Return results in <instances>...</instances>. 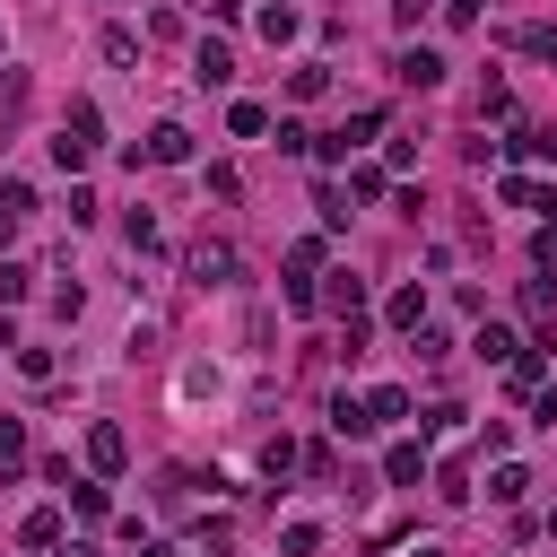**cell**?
<instances>
[{
  "mask_svg": "<svg viewBox=\"0 0 557 557\" xmlns=\"http://www.w3.org/2000/svg\"><path fill=\"white\" fill-rule=\"evenodd\" d=\"M322 87H331V70H322V61H305V70H287V96H296V104H313Z\"/></svg>",
  "mask_w": 557,
  "mask_h": 557,
  "instance_id": "2e32d148",
  "label": "cell"
},
{
  "mask_svg": "<svg viewBox=\"0 0 557 557\" xmlns=\"http://www.w3.org/2000/svg\"><path fill=\"white\" fill-rule=\"evenodd\" d=\"M139 157H148V165H183V157H191V131H183V122H157V131L139 139Z\"/></svg>",
  "mask_w": 557,
  "mask_h": 557,
  "instance_id": "3957f363",
  "label": "cell"
},
{
  "mask_svg": "<svg viewBox=\"0 0 557 557\" xmlns=\"http://www.w3.org/2000/svg\"><path fill=\"white\" fill-rule=\"evenodd\" d=\"M278 548H287V557H313V548H322V531H313V522H287V531H278Z\"/></svg>",
  "mask_w": 557,
  "mask_h": 557,
  "instance_id": "603a6c76",
  "label": "cell"
},
{
  "mask_svg": "<svg viewBox=\"0 0 557 557\" xmlns=\"http://www.w3.org/2000/svg\"><path fill=\"white\" fill-rule=\"evenodd\" d=\"M383 479H392V487H418V479H426V444H392V453H383Z\"/></svg>",
  "mask_w": 557,
  "mask_h": 557,
  "instance_id": "8992f818",
  "label": "cell"
},
{
  "mask_svg": "<svg viewBox=\"0 0 557 557\" xmlns=\"http://www.w3.org/2000/svg\"><path fill=\"white\" fill-rule=\"evenodd\" d=\"M435 496H444V505H461V496H470V470H461V461H444V470H435Z\"/></svg>",
  "mask_w": 557,
  "mask_h": 557,
  "instance_id": "7402d4cb",
  "label": "cell"
},
{
  "mask_svg": "<svg viewBox=\"0 0 557 557\" xmlns=\"http://www.w3.org/2000/svg\"><path fill=\"white\" fill-rule=\"evenodd\" d=\"M122 461H131V435H122L113 418H96V426H87V470H96V479H113Z\"/></svg>",
  "mask_w": 557,
  "mask_h": 557,
  "instance_id": "6da1fadb",
  "label": "cell"
},
{
  "mask_svg": "<svg viewBox=\"0 0 557 557\" xmlns=\"http://www.w3.org/2000/svg\"><path fill=\"white\" fill-rule=\"evenodd\" d=\"M296 26H305V17H296L287 0H278V9H261V35H270V44H296Z\"/></svg>",
  "mask_w": 557,
  "mask_h": 557,
  "instance_id": "ac0fdd59",
  "label": "cell"
},
{
  "mask_svg": "<svg viewBox=\"0 0 557 557\" xmlns=\"http://www.w3.org/2000/svg\"><path fill=\"white\" fill-rule=\"evenodd\" d=\"M418 557H444V548H418Z\"/></svg>",
  "mask_w": 557,
  "mask_h": 557,
  "instance_id": "1f68e13d",
  "label": "cell"
},
{
  "mask_svg": "<svg viewBox=\"0 0 557 557\" xmlns=\"http://www.w3.org/2000/svg\"><path fill=\"white\" fill-rule=\"evenodd\" d=\"M17 374L26 383H52V348H17Z\"/></svg>",
  "mask_w": 557,
  "mask_h": 557,
  "instance_id": "d4e9b609",
  "label": "cell"
},
{
  "mask_svg": "<svg viewBox=\"0 0 557 557\" xmlns=\"http://www.w3.org/2000/svg\"><path fill=\"white\" fill-rule=\"evenodd\" d=\"M0 52H9V44H0Z\"/></svg>",
  "mask_w": 557,
  "mask_h": 557,
  "instance_id": "d6a6232c",
  "label": "cell"
},
{
  "mask_svg": "<svg viewBox=\"0 0 557 557\" xmlns=\"http://www.w3.org/2000/svg\"><path fill=\"white\" fill-rule=\"evenodd\" d=\"M522 487H531V470H522V461H496V479H487V496H496V505H522Z\"/></svg>",
  "mask_w": 557,
  "mask_h": 557,
  "instance_id": "5bb4252c",
  "label": "cell"
},
{
  "mask_svg": "<svg viewBox=\"0 0 557 557\" xmlns=\"http://www.w3.org/2000/svg\"><path fill=\"white\" fill-rule=\"evenodd\" d=\"M366 409H374V426H392V418H409V392H400V383H374Z\"/></svg>",
  "mask_w": 557,
  "mask_h": 557,
  "instance_id": "4fadbf2b",
  "label": "cell"
},
{
  "mask_svg": "<svg viewBox=\"0 0 557 557\" xmlns=\"http://www.w3.org/2000/svg\"><path fill=\"white\" fill-rule=\"evenodd\" d=\"M331 435H348V444H357V435H374V409L339 392V400H331Z\"/></svg>",
  "mask_w": 557,
  "mask_h": 557,
  "instance_id": "ba28073f",
  "label": "cell"
},
{
  "mask_svg": "<svg viewBox=\"0 0 557 557\" xmlns=\"http://www.w3.org/2000/svg\"><path fill=\"white\" fill-rule=\"evenodd\" d=\"M470 348H479V357H496V366H513V357H522V339H513V331H505V322H487V331H479V339H470Z\"/></svg>",
  "mask_w": 557,
  "mask_h": 557,
  "instance_id": "7c38bea8",
  "label": "cell"
},
{
  "mask_svg": "<svg viewBox=\"0 0 557 557\" xmlns=\"http://www.w3.org/2000/svg\"><path fill=\"white\" fill-rule=\"evenodd\" d=\"M444 17L453 26H479V0H444Z\"/></svg>",
  "mask_w": 557,
  "mask_h": 557,
  "instance_id": "f1b7e54d",
  "label": "cell"
},
{
  "mask_svg": "<svg viewBox=\"0 0 557 557\" xmlns=\"http://www.w3.org/2000/svg\"><path fill=\"white\" fill-rule=\"evenodd\" d=\"M392 70H400V78H409V87H444V61H435V52H426V44H409V52H400V61H392Z\"/></svg>",
  "mask_w": 557,
  "mask_h": 557,
  "instance_id": "52a82bcc",
  "label": "cell"
},
{
  "mask_svg": "<svg viewBox=\"0 0 557 557\" xmlns=\"http://www.w3.org/2000/svg\"><path fill=\"white\" fill-rule=\"evenodd\" d=\"M191 78H200V87H226V78H235V52L200 35V52H191Z\"/></svg>",
  "mask_w": 557,
  "mask_h": 557,
  "instance_id": "5b68a950",
  "label": "cell"
},
{
  "mask_svg": "<svg viewBox=\"0 0 557 557\" xmlns=\"http://www.w3.org/2000/svg\"><path fill=\"white\" fill-rule=\"evenodd\" d=\"M226 122H235V139H261V131H270V113H261V104H235Z\"/></svg>",
  "mask_w": 557,
  "mask_h": 557,
  "instance_id": "cb8c5ba5",
  "label": "cell"
},
{
  "mask_svg": "<svg viewBox=\"0 0 557 557\" xmlns=\"http://www.w3.org/2000/svg\"><path fill=\"white\" fill-rule=\"evenodd\" d=\"M52 157H61V165H70V174H78V165H87V157H96V139H78V131H61V139H52Z\"/></svg>",
  "mask_w": 557,
  "mask_h": 557,
  "instance_id": "44dd1931",
  "label": "cell"
},
{
  "mask_svg": "<svg viewBox=\"0 0 557 557\" xmlns=\"http://www.w3.org/2000/svg\"><path fill=\"white\" fill-rule=\"evenodd\" d=\"M322 305H331L339 322H348V313H366V278H357V270H331V278H322Z\"/></svg>",
  "mask_w": 557,
  "mask_h": 557,
  "instance_id": "277c9868",
  "label": "cell"
},
{
  "mask_svg": "<svg viewBox=\"0 0 557 557\" xmlns=\"http://www.w3.org/2000/svg\"><path fill=\"white\" fill-rule=\"evenodd\" d=\"M61 557H104V548H96V540H70V548H61Z\"/></svg>",
  "mask_w": 557,
  "mask_h": 557,
  "instance_id": "f546056e",
  "label": "cell"
},
{
  "mask_svg": "<svg viewBox=\"0 0 557 557\" xmlns=\"http://www.w3.org/2000/svg\"><path fill=\"white\" fill-rule=\"evenodd\" d=\"M17 453H26V426H17V418H0V461H17Z\"/></svg>",
  "mask_w": 557,
  "mask_h": 557,
  "instance_id": "4316f807",
  "label": "cell"
},
{
  "mask_svg": "<svg viewBox=\"0 0 557 557\" xmlns=\"http://www.w3.org/2000/svg\"><path fill=\"white\" fill-rule=\"evenodd\" d=\"M505 200H513V209H540V218L557 209V191H548V183H531V174H505Z\"/></svg>",
  "mask_w": 557,
  "mask_h": 557,
  "instance_id": "9c48e42d",
  "label": "cell"
},
{
  "mask_svg": "<svg viewBox=\"0 0 557 557\" xmlns=\"http://www.w3.org/2000/svg\"><path fill=\"white\" fill-rule=\"evenodd\" d=\"M70 513L96 522V513H104V487H96V479H70Z\"/></svg>",
  "mask_w": 557,
  "mask_h": 557,
  "instance_id": "ffe728a7",
  "label": "cell"
},
{
  "mask_svg": "<svg viewBox=\"0 0 557 557\" xmlns=\"http://www.w3.org/2000/svg\"><path fill=\"white\" fill-rule=\"evenodd\" d=\"M139 557H174V548H165V540H148V548H139Z\"/></svg>",
  "mask_w": 557,
  "mask_h": 557,
  "instance_id": "4dcf8cb0",
  "label": "cell"
},
{
  "mask_svg": "<svg viewBox=\"0 0 557 557\" xmlns=\"http://www.w3.org/2000/svg\"><path fill=\"white\" fill-rule=\"evenodd\" d=\"M383 313H392V331H418V322H426V287H400Z\"/></svg>",
  "mask_w": 557,
  "mask_h": 557,
  "instance_id": "8fae6325",
  "label": "cell"
},
{
  "mask_svg": "<svg viewBox=\"0 0 557 557\" xmlns=\"http://www.w3.org/2000/svg\"><path fill=\"white\" fill-rule=\"evenodd\" d=\"M522 313L548 322V313H557V287H548V278H522Z\"/></svg>",
  "mask_w": 557,
  "mask_h": 557,
  "instance_id": "d6986e66",
  "label": "cell"
},
{
  "mask_svg": "<svg viewBox=\"0 0 557 557\" xmlns=\"http://www.w3.org/2000/svg\"><path fill=\"white\" fill-rule=\"evenodd\" d=\"M17 540H26V548H61V513H52V505H35V513L17 522Z\"/></svg>",
  "mask_w": 557,
  "mask_h": 557,
  "instance_id": "30bf717a",
  "label": "cell"
},
{
  "mask_svg": "<svg viewBox=\"0 0 557 557\" xmlns=\"http://www.w3.org/2000/svg\"><path fill=\"white\" fill-rule=\"evenodd\" d=\"M35 296V270L26 261H0V305H26Z\"/></svg>",
  "mask_w": 557,
  "mask_h": 557,
  "instance_id": "e0dca14e",
  "label": "cell"
},
{
  "mask_svg": "<svg viewBox=\"0 0 557 557\" xmlns=\"http://www.w3.org/2000/svg\"><path fill=\"white\" fill-rule=\"evenodd\" d=\"M183 270H191V287H226V278H235V252H226V244H191Z\"/></svg>",
  "mask_w": 557,
  "mask_h": 557,
  "instance_id": "7a4b0ae2",
  "label": "cell"
},
{
  "mask_svg": "<svg viewBox=\"0 0 557 557\" xmlns=\"http://www.w3.org/2000/svg\"><path fill=\"white\" fill-rule=\"evenodd\" d=\"M96 52H104L113 70H131V61H139V35H131V26H104V44H96Z\"/></svg>",
  "mask_w": 557,
  "mask_h": 557,
  "instance_id": "9a60e30c",
  "label": "cell"
},
{
  "mask_svg": "<svg viewBox=\"0 0 557 557\" xmlns=\"http://www.w3.org/2000/svg\"><path fill=\"white\" fill-rule=\"evenodd\" d=\"M522 52H540V61H557V26H522Z\"/></svg>",
  "mask_w": 557,
  "mask_h": 557,
  "instance_id": "484cf974",
  "label": "cell"
},
{
  "mask_svg": "<svg viewBox=\"0 0 557 557\" xmlns=\"http://www.w3.org/2000/svg\"><path fill=\"white\" fill-rule=\"evenodd\" d=\"M426 9H435V0H392V17H400V26H418Z\"/></svg>",
  "mask_w": 557,
  "mask_h": 557,
  "instance_id": "83f0119b",
  "label": "cell"
}]
</instances>
